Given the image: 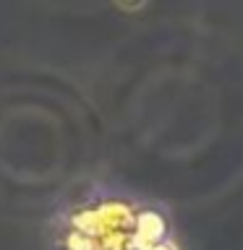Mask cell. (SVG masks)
Returning a JSON list of instances; mask_svg holds the SVG:
<instances>
[{
  "label": "cell",
  "mask_w": 243,
  "mask_h": 250,
  "mask_svg": "<svg viewBox=\"0 0 243 250\" xmlns=\"http://www.w3.org/2000/svg\"><path fill=\"white\" fill-rule=\"evenodd\" d=\"M68 250H175L152 216L97 211L78 219L66 240Z\"/></svg>",
  "instance_id": "6da1fadb"
}]
</instances>
